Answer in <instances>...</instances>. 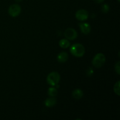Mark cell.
I'll return each mask as SVG.
<instances>
[{
    "label": "cell",
    "instance_id": "6da1fadb",
    "mask_svg": "<svg viewBox=\"0 0 120 120\" xmlns=\"http://www.w3.org/2000/svg\"><path fill=\"white\" fill-rule=\"evenodd\" d=\"M71 53L76 57H82L85 53L84 47L80 43H75L71 46L70 49Z\"/></svg>",
    "mask_w": 120,
    "mask_h": 120
},
{
    "label": "cell",
    "instance_id": "7a4b0ae2",
    "mask_svg": "<svg viewBox=\"0 0 120 120\" xmlns=\"http://www.w3.org/2000/svg\"><path fill=\"white\" fill-rule=\"evenodd\" d=\"M105 56L101 53H98L94 57L92 60V64L95 68H100L105 62Z\"/></svg>",
    "mask_w": 120,
    "mask_h": 120
},
{
    "label": "cell",
    "instance_id": "3957f363",
    "mask_svg": "<svg viewBox=\"0 0 120 120\" xmlns=\"http://www.w3.org/2000/svg\"><path fill=\"white\" fill-rule=\"evenodd\" d=\"M60 80V76L59 74L56 71L50 73L47 76V82L51 86H55L57 84Z\"/></svg>",
    "mask_w": 120,
    "mask_h": 120
},
{
    "label": "cell",
    "instance_id": "277c9868",
    "mask_svg": "<svg viewBox=\"0 0 120 120\" xmlns=\"http://www.w3.org/2000/svg\"><path fill=\"white\" fill-rule=\"evenodd\" d=\"M21 11V7L18 4H13L9 7L8 13L12 17H16L20 14Z\"/></svg>",
    "mask_w": 120,
    "mask_h": 120
},
{
    "label": "cell",
    "instance_id": "5b68a950",
    "mask_svg": "<svg viewBox=\"0 0 120 120\" xmlns=\"http://www.w3.org/2000/svg\"><path fill=\"white\" fill-rule=\"evenodd\" d=\"M64 35L67 39L72 41V40H74L77 38V32L73 28H68L64 31Z\"/></svg>",
    "mask_w": 120,
    "mask_h": 120
},
{
    "label": "cell",
    "instance_id": "8992f818",
    "mask_svg": "<svg viewBox=\"0 0 120 120\" xmlns=\"http://www.w3.org/2000/svg\"><path fill=\"white\" fill-rule=\"evenodd\" d=\"M76 18L80 21H84L89 18L88 12L85 9H80L76 13Z\"/></svg>",
    "mask_w": 120,
    "mask_h": 120
},
{
    "label": "cell",
    "instance_id": "52a82bcc",
    "mask_svg": "<svg viewBox=\"0 0 120 120\" xmlns=\"http://www.w3.org/2000/svg\"><path fill=\"white\" fill-rule=\"evenodd\" d=\"M79 26L82 32L85 35H87L91 31V26L88 23L81 22L79 23Z\"/></svg>",
    "mask_w": 120,
    "mask_h": 120
},
{
    "label": "cell",
    "instance_id": "ba28073f",
    "mask_svg": "<svg viewBox=\"0 0 120 120\" xmlns=\"http://www.w3.org/2000/svg\"><path fill=\"white\" fill-rule=\"evenodd\" d=\"M57 58L59 62H60L61 63H63L68 60V58H69V56H68V54L66 52H62L58 54Z\"/></svg>",
    "mask_w": 120,
    "mask_h": 120
},
{
    "label": "cell",
    "instance_id": "9c48e42d",
    "mask_svg": "<svg viewBox=\"0 0 120 120\" xmlns=\"http://www.w3.org/2000/svg\"><path fill=\"white\" fill-rule=\"evenodd\" d=\"M57 103L56 98L55 97H51L47 98L45 102V104L47 107H52L54 106Z\"/></svg>",
    "mask_w": 120,
    "mask_h": 120
},
{
    "label": "cell",
    "instance_id": "30bf717a",
    "mask_svg": "<svg viewBox=\"0 0 120 120\" xmlns=\"http://www.w3.org/2000/svg\"><path fill=\"white\" fill-rule=\"evenodd\" d=\"M72 96L73 98L76 99H80L83 96V92L82 90L79 89H76L72 93Z\"/></svg>",
    "mask_w": 120,
    "mask_h": 120
},
{
    "label": "cell",
    "instance_id": "8fae6325",
    "mask_svg": "<svg viewBox=\"0 0 120 120\" xmlns=\"http://www.w3.org/2000/svg\"><path fill=\"white\" fill-rule=\"evenodd\" d=\"M70 42H69L68 39H61L59 42V46L63 49H66L70 46Z\"/></svg>",
    "mask_w": 120,
    "mask_h": 120
},
{
    "label": "cell",
    "instance_id": "7c38bea8",
    "mask_svg": "<svg viewBox=\"0 0 120 120\" xmlns=\"http://www.w3.org/2000/svg\"><path fill=\"white\" fill-rule=\"evenodd\" d=\"M48 94L50 97H55L57 94V89L55 87H50L48 89Z\"/></svg>",
    "mask_w": 120,
    "mask_h": 120
},
{
    "label": "cell",
    "instance_id": "4fadbf2b",
    "mask_svg": "<svg viewBox=\"0 0 120 120\" xmlns=\"http://www.w3.org/2000/svg\"><path fill=\"white\" fill-rule=\"evenodd\" d=\"M120 81H118L116 84H114V91L115 93L117 94L118 96L120 95Z\"/></svg>",
    "mask_w": 120,
    "mask_h": 120
},
{
    "label": "cell",
    "instance_id": "5bb4252c",
    "mask_svg": "<svg viewBox=\"0 0 120 120\" xmlns=\"http://www.w3.org/2000/svg\"><path fill=\"white\" fill-rule=\"evenodd\" d=\"M110 10V7H109V5L106 4H103L101 7V11L103 12L104 14H107L108 12Z\"/></svg>",
    "mask_w": 120,
    "mask_h": 120
},
{
    "label": "cell",
    "instance_id": "9a60e30c",
    "mask_svg": "<svg viewBox=\"0 0 120 120\" xmlns=\"http://www.w3.org/2000/svg\"><path fill=\"white\" fill-rule=\"evenodd\" d=\"M115 70L118 75L120 74V62H118L115 65Z\"/></svg>",
    "mask_w": 120,
    "mask_h": 120
},
{
    "label": "cell",
    "instance_id": "2e32d148",
    "mask_svg": "<svg viewBox=\"0 0 120 120\" xmlns=\"http://www.w3.org/2000/svg\"><path fill=\"white\" fill-rule=\"evenodd\" d=\"M93 70L91 68L88 69L87 70V75L89 76H90L93 75Z\"/></svg>",
    "mask_w": 120,
    "mask_h": 120
},
{
    "label": "cell",
    "instance_id": "e0dca14e",
    "mask_svg": "<svg viewBox=\"0 0 120 120\" xmlns=\"http://www.w3.org/2000/svg\"><path fill=\"white\" fill-rule=\"evenodd\" d=\"M94 1H95L96 2H97V3H102V2H103L104 1V0H93Z\"/></svg>",
    "mask_w": 120,
    "mask_h": 120
},
{
    "label": "cell",
    "instance_id": "ac0fdd59",
    "mask_svg": "<svg viewBox=\"0 0 120 120\" xmlns=\"http://www.w3.org/2000/svg\"><path fill=\"white\" fill-rule=\"evenodd\" d=\"M22 0H15V1H16V2H21V1H22Z\"/></svg>",
    "mask_w": 120,
    "mask_h": 120
},
{
    "label": "cell",
    "instance_id": "d6986e66",
    "mask_svg": "<svg viewBox=\"0 0 120 120\" xmlns=\"http://www.w3.org/2000/svg\"><path fill=\"white\" fill-rule=\"evenodd\" d=\"M118 2H120V0H118Z\"/></svg>",
    "mask_w": 120,
    "mask_h": 120
}]
</instances>
